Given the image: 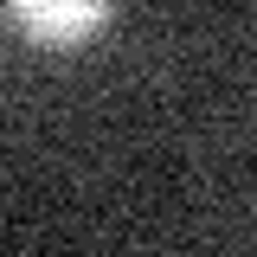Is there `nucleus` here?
<instances>
[{"label":"nucleus","instance_id":"f257e3e1","mask_svg":"<svg viewBox=\"0 0 257 257\" xmlns=\"http://www.w3.org/2000/svg\"><path fill=\"white\" fill-rule=\"evenodd\" d=\"M13 20L39 45H84L109 20V0H13Z\"/></svg>","mask_w":257,"mask_h":257}]
</instances>
